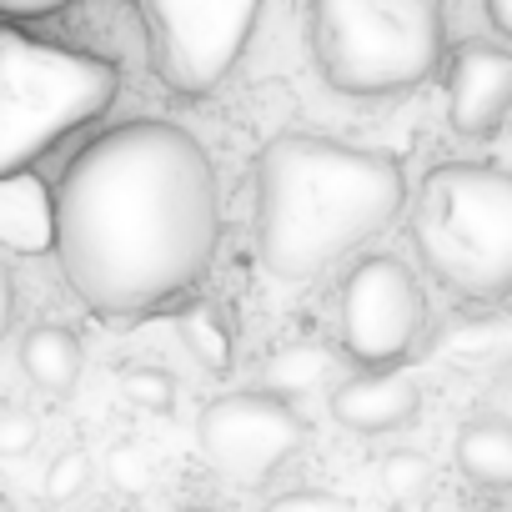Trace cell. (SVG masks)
I'll use <instances>...</instances> for the list:
<instances>
[{"instance_id": "obj_22", "label": "cell", "mask_w": 512, "mask_h": 512, "mask_svg": "<svg viewBox=\"0 0 512 512\" xmlns=\"http://www.w3.org/2000/svg\"><path fill=\"white\" fill-rule=\"evenodd\" d=\"M482 16H487V26H492L502 41H512V0H487Z\"/></svg>"}, {"instance_id": "obj_3", "label": "cell", "mask_w": 512, "mask_h": 512, "mask_svg": "<svg viewBox=\"0 0 512 512\" xmlns=\"http://www.w3.org/2000/svg\"><path fill=\"white\" fill-rule=\"evenodd\" d=\"M407 226L422 267L452 297H512V171L482 161L432 166L412 191Z\"/></svg>"}, {"instance_id": "obj_5", "label": "cell", "mask_w": 512, "mask_h": 512, "mask_svg": "<svg viewBox=\"0 0 512 512\" xmlns=\"http://www.w3.org/2000/svg\"><path fill=\"white\" fill-rule=\"evenodd\" d=\"M116 66L86 51L41 41L21 26L0 31V176L31 171L71 131L91 126L116 101Z\"/></svg>"}, {"instance_id": "obj_10", "label": "cell", "mask_w": 512, "mask_h": 512, "mask_svg": "<svg viewBox=\"0 0 512 512\" xmlns=\"http://www.w3.org/2000/svg\"><path fill=\"white\" fill-rule=\"evenodd\" d=\"M332 417L357 437H382L422 412V392L407 372H352L332 387Z\"/></svg>"}, {"instance_id": "obj_11", "label": "cell", "mask_w": 512, "mask_h": 512, "mask_svg": "<svg viewBox=\"0 0 512 512\" xmlns=\"http://www.w3.org/2000/svg\"><path fill=\"white\" fill-rule=\"evenodd\" d=\"M0 236H6L11 251H26V256L56 251L61 211H56V191L36 171L0 176Z\"/></svg>"}, {"instance_id": "obj_13", "label": "cell", "mask_w": 512, "mask_h": 512, "mask_svg": "<svg viewBox=\"0 0 512 512\" xmlns=\"http://www.w3.org/2000/svg\"><path fill=\"white\" fill-rule=\"evenodd\" d=\"M21 372L31 387L41 392H71L81 382V367H86V352H81V337L71 327H56V322H36L26 337H21Z\"/></svg>"}, {"instance_id": "obj_18", "label": "cell", "mask_w": 512, "mask_h": 512, "mask_svg": "<svg viewBox=\"0 0 512 512\" xmlns=\"http://www.w3.org/2000/svg\"><path fill=\"white\" fill-rule=\"evenodd\" d=\"M377 477H382L387 497H417V492L432 482V462H427L417 447H397V452H387V457H382Z\"/></svg>"}, {"instance_id": "obj_20", "label": "cell", "mask_w": 512, "mask_h": 512, "mask_svg": "<svg viewBox=\"0 0 512 512\" xmlns=\"http://www.w3.org/2000/svg\"><path fill=\"white\" fill-rule=\"evenodd\" d=\"M106 472H111V482L116 487H126V492H141L146 482H151V467H146V457L136 452V447H116L111 457H106Z\"/></svg>"}, {"instance_id": "obj_9", "label": "cell", "mask_w": 512, "mask_h": 512, "mask_svg": "<svg viewBox=\"0 0 512 512\" xmlns=\"http://www.w3.org/2000/svg\"><path fill=\"white\" fill-rule=\"evenodd\" d=\"M512 116V51L462 46L447 71V121L457 136L482 141Z\"/></svg>"}, {"instance_id": "obj_16", "label": "cell", "mask_w": 512, "mask_h": 512, "mask_svg": "<svg viewBox=\"0 0 512 512\" xmlns=\"http://www.w3.org/2000/svg\"><path fill=\"white\" fill-rule=\"evenodd\" d=\"M116 387H121V397H126L131 407H141V412H171V402H176V377L161 372V367H146V362L116 372Z\"/></svg>"}, {"instance_id": "obj_17", "label": "cell", "mask_w": 512, "mask_h": 512, "mask_svg": "<svg viewBox=\"0 0 512 512\" xmlns=\"http://www.w3.org/2000/svg\"><path fill=\"white\" fill-rule=\"evenodd\" d=\"M86 482H91V457H86L81 447H66V452L51 457V467H46V477H41V497H46L51 507H71V502L86 492Z\"/></svg>"}, {"instance_id": "obj_2", "label": "cell", "mask_w": 512, "mask_h": 512, "mask_svg": "<svg viewBox=\"0 0 512 512\" xmlns=\"http://www.w3.org/2000/svg\"><path fill=\"white\" fill-rule=\"evenodd\" d=\"M402 161L332 136L282 131L256 151V256L272 282L312 287L402 216Z\"/></svg>"}, {"instance_id": "obj_12", "label": "cell", "mask_w": 512, "mask_h": 512, "mask_svg": "<svg viewBox=\"0 0 512 512\" xmlns=\"http://www.w3.org/2000/svg\"><path fill=\"white\" fill-rule=\"evenodd\" d=\"M452 457H457V472L477 487H497L507 492L512 487V422L507 417H467L452 437Z\"/></svg>"}, {"instance_id": "obj_4", "label": "cell", "mask_w": 512, "mask_h": 512, "mask_svg": "<svg viewBox=\"0 0 512 512\" xmlns=\"http://www.w3.org/2000/svg\"><path fill=\"white\" fill-rule=\"evenodd\" d=\"M447 56L437 0H317L312 61L337 96L382 101L417 91Z\"/></svg>"}, {"instance_id": "obj_19", "label": "cell", "mask_w": 512, "mask_h": 512, "mask_svg": "<svg viewBox=\"0 0 512 512\" xmlns=\"http://www.w3.org/2000/svg\"><path fill=\"white\" fill-rule=\"evenodd\" d=\"M41 442V422L31 417V412H21V407H11V412H0V457H26L31 447Z\"/></svg>"}, {"instance_id": "obj_7", "label": "cell", "mask_w": 512, "mask_h": 512, "mask_svg": "<svg viewBox=\"0 0 512 512\" xmlns=\"http://www.w3.org/2000/svg\"><path fill=\"white\" fill-rule=\"evenodd\" d=\"M427 327V297L402 256H362L342 282V347L357 372H402Z\"/></svg>"}, {"instance_id": "obj_24", "label": "cell", "mask_w": 512, "mask_h": 512, "mask_svg": "<svg viewBox=\"0 0 512 512\" xmlns=\"http://www.w3.org/2000/svg\"><path fill=\"white\" fill-rule=\"evenodd\" d=\"M176 512H211V507H176Z\"/></svg>"}, {"instance_id": "obj_6", "label": "cell", "mask_w": 512, "mask_h": 512, "mask_svg": "<svg viewBox=\"0 0 512 512\" xmlns=\"http://www.w3.org/2000/svg\"><path fill=\"white\" fill-rule=\"evenodd\" d=\"M136 21L146 31L151 71L181 101L211 96L262 21L256 0H141Z\"/></svg>"}, {"instance_id": "obj_21", "label": "cell", "mask_w": 512, "mask_h": 512, "mask_svg": "<svg viewBox=\"0 0 512 512\" xmlns=\"http://www.w3.org/2000/svg\"><path fill=\"white\" fill-rule=\"evenodd\" d=\"M262 512H347V502L337 492H287V497L267 502Z\"/></svg>"}, {"instance_id": "obj_14", "label": "cell", "mask_w": 512, "mask_h": 512, "mask_svg": "<svg viewBox=\"0 0 512 512\" xmlns=\"http://www.w3.org/2000/svg\"><path fill=\"white\" fill-rule=\"evenodd\" d=\"M337 372H342L337 347H327V342H287V347L267 352V362H262V392L292 402V397H307V392L327 387Z\"/></svg>"}, {"instance_id": "obj_15", "label": "cell", "mask_w": 512, "mask_h": 512, "mask_svg": "<svg viewBox=\"0 0 512 512\" xmlns=\"http://www.w3.org/2000/svg\"><path fill=\"white\" fill-rule=\"evenodd\" d=\"M176 337H181V347H186L206 372H226V367H231V332H226V322L216 317V307H206V302L176 307Z\"/></svg>"}, {"instance_id": "obj_1", "label": "cell", "mask_w": 512, "mask_h": 512, "mask_svg": "<svg viewBox=\"0 0 512 512\" xmlns=\"http://www.w3.org/2000/svg\"><path fill=\"white\" fill-rule=\"evenodd\" d=\"M56 262L101 317H141L191 292L221 241V191L206 146L161 116H136L81 146L56 181Z\"/></svg>"}, {"instance_id": "obj_8", "label": "cell", "mask_w": 512, "mask_h": 512, "mask_svg": "<svg viewBox=\"0 0 512 512\" xmlns=\"http://www.w3.org/2000/svg\"><path fill=\"white\" fill-rule=\"evenodd\" d=\"M196 442L236 487H267L307 442V422L272 392H226L196 417Z\"/></svg>"}, {"instance_id": "obj_23", "label": "cell", "mask_w": 512, "mask_h": 512, "mask_svg": "<svg viewBox=\"0 0 512 512\" xmlns=\"http://www.w3.org/2000/svg\"><path fill=\"white\" fill-rule=\"evenodd\" d=\"M0 512H16V502H11V497H0Z\"/></svg>"}]
</instances>
